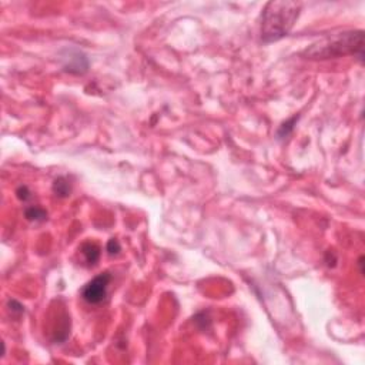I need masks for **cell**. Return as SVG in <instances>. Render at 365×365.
Listing matches in <instances>:
<instances>
[{
    "instance_id": "obj_4",
    "label": "cell",
    "mask_w": 365,
    "mask_h": 365,
    "mask_svg": "<svg viewBox=\"0 0 365 365\" xmlns=\"http://www.w3.org/2000/svg\"><path fill=\"white\" fill-rule=\"evenodd\" d=\"M67 63H65V70L69 73H74V74H81L87 70L89 63L86 60V57L81 55V53H76L73 56L72 53H69L66 57Z\"/></svg>"
},
{
    "instance_id": "obj_2",
    "label": "cell",
    "mask_w": 365,
    "mask_h": 365,
    "mask_svg": "<svg viewBox=\"0 0 365 365\" xmlns=\"http://www.w3.org/2000/svg\"><path fill=\"white\" fill-rule=\"evenodd\" d=\"M307 59L324 60L341 56L351 55L357 57L361 63L364 60V33L361 30L345 32L337 36H327L320 42L311 45L305 50Z\"/></svg>"
},
{
    "instance_id": "obj_5",
    "label": "cell",
    "mask_w": 365,
    "mask_h": 365,
    "mask_svg": "<svg viewBox=\"0 0 365 365\" xmlns=\"http://www.w3.org/2000/svg\"><path fill=\"white\" fill-rule=\"evenodd\" d=\"M80 250H81V254L84 257L87 266H94V264H97V261H99L100 258V248L96 245V244L93 243L83 244Z\"/></svg>"
},
{
    "instance_id": "obj_6",
    "label": "cell",
    "mask_w": 365,
    "mask_h": 365,
    "mask_svg": "<svg viewBox=\"0 0 365 365\" xmlns=\"http://www.w3.org/2000/svg\"><path fill=\"white\" fill-rule=\"evenodd\" d=\"M24 216L30 221H45L47 219V213L39 206H30L24 211Z\"/></svg>"
},
{
    "instance_id": "obj_3",
    "label": "cell",
    "mask_w": 365,
    "mask_h": 365,
    "mask_svg": "<svg viewBox=\"0 0 365 365\" xmlns=\"http://www.w3.org/2000/svg\"><path fill=\"white\" fill-rule=\"evenodd\" d=\"M111 281L110 273H101L96 276L91 281H89L84 287L81 288V297L89 304H100L106 299L107 287Z\"/></svg>"
},
{
    "instance_id": "obj_9",
    "label": "cell",
    "mask_w": 365,
    "mask_h": 365,
    "mask_svg": "<svg viewBox=\"0 0 365 365\" xmlns=\"http://www.w3.org/2000/svg\"><path fill=\"white\" fill-rule=\"evenodd\" d=\"M120 244H119V241L116 240V238H111L110 241L107 243V251H109V254L110 255H116V254H119L120 253Z\"/></svg>"
},
{
    "instance_id": "obj_1",
    "label": "cell",
    "mask_w": 365,
    "mask_h": 365,
    "mask_svg": "<svg viewBox=\"0 0 365 365\" xmlns=\"http://www.w3.org/2000/svg\"><path fill=\"white\" fill-rule=\"evenodd\" d=\"M301 11L297 1H270L261 14V40L264 43L278 42L286 37L295 24Z\"/></svg>"
},
{
    "instance_id": "obj_8",
    "label": "cell",
    "mask_w": 365,
    "mask_h": 365,
    "mask_svg": "<svg viewBox=\"0 0 365 365\" xmlns=\"http://www.w3.org/2000/svg\"><path fill=\"white\" fill-rule=\"evenodd\" d=\"M298 120V116H295V117H292V119H290L288 122L283 123L281 124V127H280V130H278V137L280 139H284V137H287L288 134L291 133L292 130H294V126H295V123Z\"/></svg>"
},
{
    "instance_id": "obj_7",
    "label": "cell",
    "mask_w": 365,
    "mask_h": 365,
    "mask_svg": "<svg viewBox=\"0 0 365 365\" xmlns=\"http://www.w3.org/2000/svg\"><path fill=\"white\" fill-rule=\"evenodd\" d=\"M53 191L59 197H67L70 194V184L65 177L56 178L53 183Z\"/></svg>"
},
{
    "instance_id": "obj_10",
    "label": "cell",
    "mask_w": 365,
    "mask_h": 365,
    "mask_svg": "<svg viewBox=\"0 0 365 365\" xmlns=\"http://www.w3.org/2000/svg\"><path fill=\"white\" fill-rule=\"evenodd\" d=\"M17 197L20 200H27L29 197H30V193H29V190H27V187H20L19 190H17Z\"/></svg>"
}]
</instances>
